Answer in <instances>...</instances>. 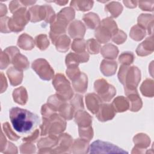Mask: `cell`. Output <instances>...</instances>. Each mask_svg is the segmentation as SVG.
Listing matches in <instances>:
<instances>
[{
	"label": "cell",
	"instance_id": "obj_1",
	"mask_svg": "<svg viewBox=\"0 0 154 154\" xmlns=\"http://www.w3.org/2000/svg\"><path fill=\"white\" fill-rule=\"evenodd\" d=\"M9 117L14 129L20 134H30L40 123L37 114L19 107L10 109Z\"/></svg>",
	"mask_w": 154,
	"mask_h": 154
},
{
	"label": "cell",
	"instance_id": "obj_2",
	"mask_svg": "<svg viewBox=\"0 0 154 154\" xmlns=\"http://www.w3.org/2000/svg\"><path fill=\"white\" fill-rule=\"evenodd\" d=\"M118 78L120 82L125 85V91L136 90L140 80V71L137 67L122 66Z\"/></svg>",
	"mask_w": 154,
	"mask_h": 154
},
{
	"label": "cell",
	"instance_id": "obj_3",
	"mask_svg": "<svg viewBox=\"0 0 154 154\" xmlns=\"http://www.w3.org/2000/svg\"><path fill=\"white\" fill-rule=\"evenodd\" d=\"M117 27L116 22L109 19H103L100 26L97 28L95 32V37L101 43L108 42L111 37L117 32Z\"/></svg>",
	"mask_w": 154,
	"mask_h": 154
},
{
	"label": "cell",
	"instance_id": "obj_4",
	"mask_svg": "<svg viewBox=\"0 0 154 154\" xmlns=\"http://www.w3.org/2000/svg\"><path fill=\"white\" fill-rule=\"evenodd\" d=\"M29 13L22 8L15 12L8 21V27L10 31L19 32L22 31L29 19Z\"/></svg>",
	"mask_w": 154,
	"mask_h": 154
},
{
	"label": "cell",
	"instance_id": "obj_5",
	"mask_svg": "<svg viewBox=\"0 0 154 154\" xmlns=\"http://www.w3.org/2000/svg\"><path fill=\"white\" fill-rule=\"evenodd\" d=\"M52 84L57 91V95L63 100H68L72 97L73 90L70 87V82L63 75H56Z\"/></svg>",
	"mask_w": 154,
	"mask_h": 154
},
{
	"label": "cell",
	"instance_id": "obj_6",
	"mask_svg": "<svg viewBox=\"0 0 154 154\" xmlns=\"http://www.w3.org/2000/svg\"><path fill=\"white\" fill-rule=\"evenodd\" d=\"M90 153H128V152L108 142L96 140L89 146Z\"/></svg>",
	"mask_w": 154,
	"mask_h": 154
},
{
	"label": "cell",
	"instance_id": "obj_7",
	"mask_svg": "<svg viewBox=\"0 0 154 154\" xmlns=\"http://www.w3.org/2000/svg\"><path fill=\"white\" fill-rule=\"evenodd\" d=\"M94 90L101 100L104 102H109L116 93L114 87L103 79L95 82Z\"/></svg>",
	"mask_w": 154,
	"mask_h": 154
},
{
	"label": "cell",
	"instance_id": "obj_8",
	"mask_svg": "<svg viewBox=\"0 0 154 154\" xmlns=\"http://www.w3.org/2000/svg\"><path fill=\"white\" fill-rule=\"evenodd\" d=\"M32 68L43 80L49 81L54 76L53 69L45 59L39 58L35 60L32 64Z\"/></svg>",
	"mask_w": 154,
	"mask_h": 154
},
{
	"label": "cell",
	"instance_id": "obj_9",
	"mask_svg": "<svg viewBox=\"0 0 154 154\" xmlns=\"http://www.w3.org/2000/svg\"><path fill=\"white\" fill-rule=\"evenodd\" d=\"M72 143V138L68 134H64L60 135L55 148L52 149V153H70V147Z\"/></svg>",
	"mask_w": 154,
	"mask_h": 154
},
{
	"label": "cell",
	"instance_id": "obj_10",
	"mask_svg": "<svg viewBox=\"0 0 154 154\" xmlns=\"http://www.w3.org/2000/svg\"><path fill=\"white\" fill-rule=\"evenodd\" d=\"M89 55L87 53L84 52L81 53L69 54L66 58V64L67 67L78 66L80 62L84 63L88 61Z\"/></svg>",
	"mask_w": 154,
	"mask_h": 154
},
{
	"label": "cell",
	"instance_id": "obj_11",
	"mask_svg": "<svg viewBox=\"0 0 154 154\" xmlns=\"http://www.w3.org/2000/svg\"><path fill=\"white\" fill-rule=\"evenodd\" d=\"M115 116V111L112 105L102 104L96 113L97 119L102 122L111 120Z\"/></svg>",
	"mask_w": 154,
	"mask_h": 154
},
{
	"label": "cell",
	"instance_id": "obj_12",
	"mask_svg": "<svg viewBox=\"0 0 154 154\" xmlns=\"http://www.w3.org/2000/svg\"><path fill=\"white\" fill-rule=\"evenodd\" d=\"M125 94L129 99V103H130V109L132 111H138L142 106L141 100L140 98L137 90H131L125 91Z\"/></svg>",
	"mask_w": 154,
	"mask_h": 154
},
{
	"label": "cell",
	"instance_id": "obj_13",
	"mask_svg": "<svg viewBox=\"0 0 154 154\" xmlns=\"http://www.w3.org/2000/svg\"><path fill=\"white\" fill-rule=\"evenodd\" d=\"M85 100L88 109L93 114H96L102 102L101 99L94 93H89L85 96Z\"/></svg>",
	"mask_w": 154,
	"mask_h": 154
},
{
	"label": "cell",
	"instance_id": "obj_14",
	"mask_svg": "<svg viewBox=\"0 0 154 154\" xmlns=\"http://www.w3.org/2000/svg\"><path fill=\"white\" fill-rule=\"evenodd\" d=\"M85 27L79 20H75L72 23L69 28V33L72 38L82 37L85 33Z\"/></svg>",
	"mask_w": 154,
	"mask_h": 154
},
{
	"label": "cell",
	"instance_id": "obj_15",
	"mask_svg": "<svg viewBox=\"0 0 154 154\" xmlns=\"http://www.w3.org/2000/svg\"><path fill=\"white\" fill-rule=\"evenodd\" d=\"M7 74L11 85L16 86L21 83L23 78V73L22 71L14 67H11L7 70Z\"/></svg>",
	"mask_w": 154,
	"mask_h": 154
},
{
	"label": "cell",
	"instance_id": "obj_16",
	"mask_svg": "<svg viewBox=\"0 0 154 154\" xmlns=\"http://www.w3.org/2000/svg\"><path fill=\"white\" fill-rule=\"evenodd\" d=\"M74 89L79 93H84L87 88V76L81 73L72 81Z\"/></svg>",
	"mask_w": 154,
	"mask_h": 154
},
{
	"label": "cell",
	"instance_id": "obj_17",
	"mask_svg": "<svg viewBox=\"0 0 154 154\" xmlns=\"http://www.w3.org/2000/svg\"><path fill=\"white\" fill-rule=\"evenodd\" d=\"M11 63L14 66V67L19 70H26L29 67V63L27 58L20 54L19 52L17 53L12 59Z\"/></svg>",
	"mask_w": 154,
	"mask_h": 154
},
{
	"label": "cell",
	"instance_id": "obj_18",
	"mask_svg": "<svg viewBox=\"0 0 154 154\" xmlns=\"http://www.w3.org/2000/svg\"><path fill=\"white\" fill-rule=\"evenodd\" d=\"M117 66L116 61L103 60L100 64V70L104 75L107 76H111L115 73Z\"/></svg>",
	"mask_w": 154,
	"mask_h": 154
},
{
	"label": "cell",
	"instance_id": "obj_19",
	"mask_svg": "<svg viewBox=\"0 0 154 154\" xmlns=\"http://www.w3.org/2000/svg\"><path fill=\"white\" fill-rule=\"evenodd\" d=\"M134 142L135 144V147L133 149V150H143L144 148H146L149 146L150 139L145 134H137L134 138Z\"/></svg>",
	"mask_w": 154,
	"mask_h": 154
},
{
	"label": "cell",
	"instance_id": "obj_20",
	"mask_svg": "<svg viewBox=\"0 0 154 154\" xmlns=\"http://www.w3.org/2000/svg\"><path fill=\"white\" fill-rule=\"evenodd\" d=\"M88 141L84 139H77L75 140L72 147V152L74 153H88Z\"/></svg>",
	"mask_w": 154,
	"mask_h": 154
},
{
	"label": "cell",
	"instance_id": "obj_21",
	"mask_svg": "<svg viewBox=\"0 0 154 154\" xmlns=\"http://www.w3.org/2000/svg\"><path fill=\"white\" fill-rule=\"evenodd\" d=\"M76 122L78 124L79 127H86L90 126L91 118L90 115L84 111H79L75 115Z\"/></svg>",
	"mask_w": 154,
	"mask_h": 154
},
{
	"label": "cell",
	"instance_id": "obj_22",
	"mask_svg": "<svg viewBox=\"0 0 154 154\" xmlns=\"http://www.w3.org/2000/svg\"><path fill=\"white\" fill-rule=\"evenodd\" d=\"M112 105L116 111L123 112L129 108V103L127 99L123 96H119L114 100Z\"/></svg>",
	"mask_w": 154,
	"mask_h": 154
},
{
	"label": "cell",
	"instance_id": "obj_23",
	"mask_svg": "<svg viewBox=\"0 0 154 154\" xmlns=\"http://www.w3.org/2000/svg\"><path fill=\"white\" fill-rule=\"evenodd\" d=\"M17 45L23 49L31 50L34 47V40L29 35L23 34L19 37Z\"/></svg>",
	"mask_w": 154,
	"mask_h": 154
},
{
	"label": "cell",
	"instance_id": "obj_24",
	"mask_svg": "<svg viewBox=\"0 0 154 154\" xmlns=\"http://www.w3.org/2000/svg\"><path fill=\"white\" fill-rule=\"evenodd\" d=\"M14 100L19 104L24 105L27 101V93L25 88L21 87L15 89L13 93Z\"/></svg>",
	"mask_w": 154,
	"mask_h": 154
},
{
	"label": "cell",
	"instance_id": "obj_25",
	"mask_svg": "<svg viewBox=\"0 0 154 154\" xmlns=\"http://www.w3.org/2000/svg\"><path fill=\"white\" fill-rule=\"evenodd\" d=\"M83 20L85 23L87 28L94 29L98 26L100 23V20L98 16L94 13L86 14L83 17Z\"/></svg>",
	"mask_w": 154,
	"mask_h": 154
},
{
	"label": "cell",
	"instance_id": "obj_26",
	"mask_svg": "<svg viewBox=\"0 0 154 154\" xmlns=\"http://www.w3.org/2000/svg\"><path fill=\"white\" fill-rule=\"evenodd\" d=\"M102 54L106 58L114 59L118 54L117 48L111 44L106 45L102 48Z\"/></svg>",
	"mask_w": 154,
	"mask_h": 154
},
{
	"label": "cell",
	"instance_id": "obj_27",
	"mask_svg": "<svg viewBox=\"0 0 154 154\" xmlns=\"http://www.w3.org/2000/svg\"><path fill=\"white\" fill-rule=\"evenodd\" d=\"M55 43L57 49L60 52H66L69 49V45L70 42V38L66 35H63L58 37Z\"/></svg>",
	"mask_w": 154,
	"mask_h": 154
},
{
	"label": "cell",
	"instance_id": "obj_28",
	"mask_svg": "<svg viewBox=\"0 0 154 154\" xmlns=\"http://www.w3.org/2000/svg\"><path fill=\"white\" fill-rule=\"evenodd\" d=\"M58 110L61 116L67 120H70L73 117V107L67 104L63 103L58 108Z\"/></svg>",
	"mask_w": 154,
	"mask_h": 154
},
{
	"label": "cell",
	"instance_id": "obj_29",
	"mask_svg": "<svg viewBox=\"0 0 154 154\" xmlns=\"http://www.w3.org/2000/svg\"><path fill=\"white\" fill-rule=\"evenodd\" d=\"M79 136L82 138L89 141L93 136V132L91 126L86 127H79Z\"/></svg>",
	"mask_w": 154,
	"mask_h": 154
},
{
	"label": "cell",
	"instance_id": "obj_30",
	"mask_svg": "<svg viewBox=\"0 0 154 154\" xmlns=\"http://www.w3.org/2000/svg\"><path fill=\"white\" fill-rule=\"evenodd\" d=\"M37 46L41 50H45L49 46V40L46 35L40 34L37 35L35 39Z\"/></svg>",
	"mask_w": 154,
	"mask_h": 154
},
{
	"label": "cell",
	"instance_id": "obj_31",
	"mask_svg": "<svg viewBox=\"0 0 154 154\" xmlns=\"http://www.w3.org/2000/svg\"><path fill=\"white\" fill-rule=\"evenodd\" d=\"M72 49L78 53L84 52L85 49V40L82 38L75 39L72 45Z\"/></svg>",
	"mask_w": 154,
	"mask_h": 154
},
{
	"label": "cell",
	"instance_id": "obj_32",
	"mask_svg": "<svg viewBox=\"0 0 154 154\" xmlns=\"http://www.w3.org/2000/svg\"><path fill=\"white\" fill-rule=\"evenodd\" d=\"M100 45L93 38L88 40L87 42V48L88 51L92 54H96L99 52L100 49Z\"/></svg>",
	"mask_w": 154,
	"mask_h": 154
},
{
	"label": "cell",
	"instance_id": "obj_33",
	"mask_svg": "<svg viewBox=\"0 0 154 154\" xmlns=\"http://www.w3.org/2000/svg\"><path fill=\"white\" fill-rule=\"evenodd\" d=\"M134 55L132 52H123L122 54L119 58L120 63L124 64L125 65H128L131 64L134 61Z\"/></svg>",
	"mask_w": 154,
	"mask_h": 154
},
{
	"label": "cell",
	"instance_id": "obj_34",
	"mask_svg": "<svg viewBox=\"0 0 154 154\" xmlns=\"http://www.w3.org/2000/svg\"><path fill=\"white\" fill-rule=\"evenodd\" d=\"M2 127H3V129H4V131L5 133L6 134L7 137L10 140H13V141H16L19 138V136H17L15 133H14L12 131V130L11 129V128L9 126V124H8V122H6V123H4Z\"/></svg>",
	"mask_w": 154,
	"mask_h": 154
},
{
	"label": "cell",
	"instance_id": "obj_35",
	"mask_svg": "<svg viewBox=\"0 0 154 154\" xmlns=\"http://www.w3.org/2000/svg\"><path fill=\"white\" fill-rule=\"evenodd\" d=\"M143 30H144L143 28H142L141 27H138V25H135L132 28V29L131 31L130 35L132 38V39H134L135 40H137V41L140 40L143 38V37L139 34V32H140Z\"/></svg>",
	"mask_w": 154,
	"mask_h": 154
},
{
	"label": "cell",
	"instance_id": "obj_36",
	"mask_svg": "<svg viewBox=\"0 0 154 154\" xmlns=\"http://www.w3.org/2000/svg\"><path fill=\"white\" fill-rule=\"evenodd\" d=\"M20 153H34L35 151V148L34 145L32 144H23L20 147Z\"/></svg>",
	"mask_w": 154,
	"mask_h": 154
},
{
	"label": "cell",
	"instance_id": "obj_37",
	"mask_svg": "<svg viewBox=\"0 0 154 154\" xmlns=\"http://www.w3.org/2000/svg\"><path fill=\"white\" fill-rule=\"evenodd\" d=\"M1 69H4L7 67L9 63H11V61L8 55L4 51L1 52Z\"/></svg>",
	"mask_w": 154,
	"mask_h": 154
},
{
	"label": "cell",
	"instance_id": "obj_38",
	"mask_svg": "<svg viewBox=\"0 0 154 154\" xmlns=\"http://www.w3.org/2000/svg\"><path fill=\"white\" fill-rule=\"evenodd\" d=\"M120 38H121V39H122L123 41H125L126 38V35L122 31H119L118 32H116L115 35L112 37V40L114 42L117 43V44H121L123 42Z\"/></svg>",
	"mask_w": 154,
	"mask_h": 154
},
{
	"label": "cell",
	"instance_id": "obj_39",
	"mask_svg": "<svg viewBox=\"0 0 154 154\" xmlns=\"http://www.w3.org/2000/svg\"><path fill=\"white\" fill-rule=\"evenodd\" d=\"M38 134H39L38 130L36 129L35 131L32 134V135H31L30 137H26V138H23L22 140L23 141H25V142H35L37 140Z\"/></svg>",
	"mask_w": 154,
	"mask_h": 154
}]
</instances>
